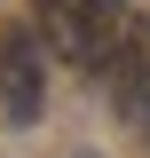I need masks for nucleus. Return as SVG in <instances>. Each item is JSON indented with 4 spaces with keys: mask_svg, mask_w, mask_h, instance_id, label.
<instances>
[{
    "mask_svg": "<svg viewBox=\"0 0 150 158\" xmlns=\"http://www.w3.org/2000/svg\"><path fill=\"white\" fill-rule=\"evenodd\" d=\"M48 111V56H40L32 24H8L0 32V118L8 127H40Z\"/></svg>",
    "mask_w": 150,
    "mask_h": 158,
    "instance_id": "f257e3e1",
    "label": "nucleus"
},
{
    "mask_svg": "<svg viewBox=\"0 0 150 158\" xmlns=\"http://www.w3.org/2000/svg\"><path fill=\"white\" fill-rule=\"evenodd\" d=\"M71 158H95V150H71Z\"/></svg>",
    "mask_w": 150,
    "mask_h": 158,
    "instance_id": "20e7f679",
    "label": "nucleus"
},
{
    "mask_svg": "<svg viewBox=\"0 0 150 158\" xmlns=\"http://www.w3.org/2000/svg\"><path fill=\"white\" fill-rule=\"evenodd\" d=\"M40 32H48V48L63 63H103L111 56V40H103V24H95L87 0H40Z\"/></svg>",
    "mask_w": 150,
    "mask_h": 158,
    "instance_id": "f03ea898",
    "label": "nucleus"
},
{
    "mask_svg": "<svg viewBox=\"0 0 150 158\" xmlns=\"http://www.w3.org/2000/svg\"><path fill=\"white\" fill-rule=\"evenodd\" d=\"M111 95H119V111L134 127H150V24H134L111 48Z\"/></svg>",
    "mask_w": 150,
    "mask_h": 158,
    "instance_id": "7ed1b4c3",
    "label": "nucleus"
}]
</instances>
